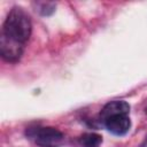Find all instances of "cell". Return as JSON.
<instances>
[{
	"label": "cell",
	"instance_id": "obj_4",
	"mask_svg": "<svg viewBox=\"0 0 147 147\" xmlns=\"http://www.w3.org/2000/svg\"><path fill=\"white\" fill-rule=\"evenodd\" d=\"M106 129L115 136H124L131 127V121L129 114H116L102 118Z\"/></svg>",
	"mask_w": 147,
	"mask_h": 147
},
{
	"label": "cell",
	"instance_id": "obj_1",
	"mask_svg": "<svg viewBox=\"0 0 147 147\" xmlns=\"http://www.w3.org/2000/svg\"><path fill=\"white\" fill-rule=\"evenodd\" d=\"M31 31L32 23L30 16L21 7L11 8L5 20L1 34L25 45L31 36Z\"/></svg>",
	"mask_w": 147,
	"mask_h": 147
},
{
	"label": "cell",
	"instance_id": "obj_6",
	"mask_svg": "<svg viewBox=\"0 0 147 147\" xmlns=\"http://www.w3.org/2000/svg\"><path fill=\"white\" fill-rule=\"evenodd\" d=\"M102 144V137L98 133H85L79 138L80 147H100Z\"/></svg>",
	"mask_w": 147,
	"mask_h": 147
},
{
	"label": "cell",
	"instance_id": "obj_7",
	"mask_svg": "<svg viewBox=\"0 0 147 147\" xmlns=\"http://www.w3.org/2000/svg\"><path fill=\"white\" fill-rule=\"evenodd\" d=\"M37 6H38L37 10L44 16H48L55 11V3L53 2H39L37 3Z\"/></svg>",
	"mask_w": 147,
	"mask_h": 147
},
{
	"label": "cell",
	"instance_id": "obj_3",
	"mask_svg": "<svg viewBox=\"0 0 147 147\" xmlns=\"http://www.w3.org/2000/svg\"><path fill=\"white\" fill-rule=\"evenodd\" d=\"M24 44H21L18 41H15L13 39H9L1 34L0 37V53L1 57L10 63H16L20 61V59L23 55L24 52Z\"/></svg>",
	"mask_w": 147,
	"mask_h": 147
},
{
	"label": "cell",
	"instance_id": "obj_2",
	"mask_svg": "<svg viewBox=\"0 0 147 147\" xmlns=\"http://www.w3.org/2000/svg\"><path fill=\"white\" fill-rule=\"evenodd\" d=\"M28 139L40 147H57L62 144L64 136L61 131L51 126H33L25 131Z\"/></svg>",
	"mask_w": 147,
	"mask_h": 147
},
{
	"label": "cell",
	"instance_id": "obj_5",
	"mask_svg": "<svg viewBox=\"0 0 147 147\" xmlns=\"http://www.w3.org/2000/svg\"><path fill=\"white\" fill-rule=\"evenodd\" d=\"M116 114H130V105L123 100L109 101L101 109V119Z\"/></svg>",
	"mask_w": 147,
	"mask_h": 147
},
{
	"label": "cell",
	"instance_id": "obj_8",
	"mask_svg": "<svg viewBox=\"0 0 147 147\" xmlns=\"http://www.w3.org/2000/svg\"><path fill=\"white\" fill-rule=\"evenodd\" d=\"M141 147H147V136H146V138L144 139V141H142V144H141Z\"/></svg>",
	"mask_w": 147,
	"mask_h": 147
}]
</instances>
